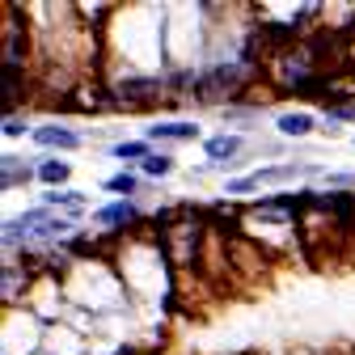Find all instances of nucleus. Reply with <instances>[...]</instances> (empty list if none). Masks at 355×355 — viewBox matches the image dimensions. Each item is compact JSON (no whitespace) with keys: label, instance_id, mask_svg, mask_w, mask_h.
<instances>
[{"label":"nucleus","instance_id":"f257e3e1","mask_svg":"<svg viewBox=\"0 0 355 355\" xmlns=\"http://www.w3.org/2000/svg\"><path fill=\"white\" fill-rule=\"evenodd\" d=\"M34 140L47 144V148H76L80 144V136H76V131H68V127H38Z\"/></svg>","mask_w":355,"mask_h":355},{"label":"nucleus","instance_id":"f03ea898","mask_svg":"<svg viewBox=\"0 0 355 355\" xmlns=\"http://www.w3.org/2000/svg\"><path fill=\"white\" fill-rule=\"evenodd\" d=\"M195 123H153V140H195Z\"/></svg>","mask_w":355,"mask_h":355},{"label":"nucleus","instance_id":"7ed1b4c3","mask_svg":"<svg viewBox=\"0 0 355 355\" xmlns=\"http://www.w3.org/2000/svg\"><path fill=\"white\" fill-rule=\"evenodd\" d=\"M237 153H241V140L237 136H216V140H207V157L211 161H229Z\"/></svg>","mask_w":355,"mask_h":355},{"label":"nucleus","instance_id":"20e7f679","mask_svg":"<svg viewBox=\"0 0 355 355\" xmlns=\"http://www.w3.org/2000/svg\"><path fill=\"white\" fill-rule=\"evenodd\" d=\"M279 131H284V136H304V131H313V119H309V114H284Z\"/></svg>","mask_w":355,"mask_h":355},{"label":"nucleus","instance_id":"39448f33","mask_svg":"<svg viewBox=\"0 0 355 355\" xmlns=\"http://www.w3.org/2000/svg\"><path fill=\"white\" fill-rule=\"evenodd\" d=\"M131 216H136V211H131L127 203H110V207H102V211H98V220H102V225H127Z\"/></svg>","mask_w":355,"mask_h":355},{"label":"nucleus","instance_id":"423d86ee","mask_svg":"<svg viewBox=\"0 0 355 355\" xmlns=\"http://www.w3.org/2000/svg\"><path fill=\"white\" fill-rule=\"evenodd\" d=\"M119 94L123 98H148V94H157V80H123Z\"/></svg>","mask_w":355,"mask_h":355},{"label":"nucleus","instance_id":"0eeeda50","mask_svg":"<svg viewBox=\"0 0 355 355\" xmlns=\"http://www.w3.org/2000/svg\"><path fill=\"white\" fill-rule=\"evenodd\" d=\"M68 173H72V169H68L64 161H47V165L38 169V178H42V182H51V187H55V182H64Z\"/></svg>","mask_w":355,"mask_h":355},{"label":"nucleus","instance_id":"6e6552de","mask_svg":"<svg viewBox=\"0 0 355 355\" xmlns=\"http://www.w3.org/2000/svg\"><path fill=\"white\" fill-rule=\"evenodd\" d=\"M110 153H114V157H123V161H131V157H144V144H114Z\"/></svg>","mask_w":355,"mask_h":355},{"label":"nucleus","instance_id":"1a4fd4ad","mask_svg":"<svg viewBox=\"0 0 355 355\" xmlns=\"http://www.w3.org/2000/svg\"><path fill=\"white\" fill-rule=\"evenodd\" d=\"M165 169H169V157H144V173L157 178V173H165Z\"/></svg>","mask_w":355,"mask_h":355},{"label":"nucleus","instance_id":"9d476101","mask_svg":"<svg viewBox=\"0 0 355 355\" xmlns=\"http://www.w3.org/2000/svg\"><path fill=\"white\" fill-rule=\"evenodd\" d=\"M17 173L26 178V165H17V161L9 157V161H5V187H13V182H17Z\"/></svg>","mask_w":355,"mask_h":355},{"label":"nucleus","instance_id":"9b49d317","mask_svg":"<svg viewBox=\"0 0 355 355\" xmlns=\"http://www.w3.org/2000/svg\"><path fill=\"white\" fill-rule=\"evenodd\" d=\"M110 191H123V195L136 191V178H127V173H123V178H110Z\"/></svg>","mask_w":355,"mask_h":355},{"label":"nucleus","instance_id":"f8f14e48","mask_svg":"<svg viewBox=\"0 0 355 355\" xmlns=\"http://www.w3.org/2000/svg\"><path fill=\"white\" fill-rule=\"evenodd\" d=\"M21 131H26V123H17V119L5 123V136H21Z\"/></svg>","mask_w":355,"mask_h":355},{"label":"nucleus","instance_id":"ddd939ff","mask_svg":"<svg viewBox=\"0 0 355 355\" xmlns=\"http://www.w3.org/2000/svg\"><path fill=\"white\" fill-rule=\"evenodd\" d=\"M51 203H68V207H76L80 199H76V195H55V191H51Z\"/></svg>","mask_w":355,"mask_h":355}]
</instances>
